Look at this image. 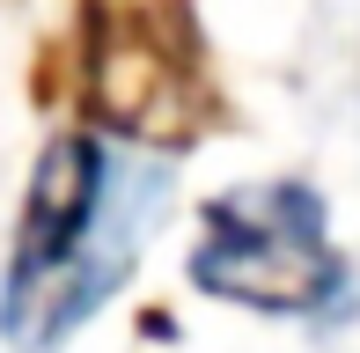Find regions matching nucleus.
Segmentation results:
<instances>
[{
	"label": "nucleus",
	"instance_id": "1",
	"mask_svg": "<svg viewBox=\"0 0 360 353\" xmlns=\"http://www.w3.org/2000/svg\"><path fill=\"white\" fill-rule=\"evenodd\" d=\"M176 191V162L140 140L67 125L44 140L15 214L0 272V339L15 353H59L133 280L147 236Z\"/></svg>",
	"mask_w": 360,
	"mask_h": 353
},
{
	"label": "nucleus",
	"instance_id": "2",
	"mask_svg": "<svg viewBox=\"0 0 360 353\" xmlns=\"http://www.w3.org/2000/svg\"><path fill=\"white\" fill-rule=\"evenodd\" d=\"M184 280L206 302L287 324H323L353 302V258L331 236V206L309 176H250L199 206Z\"/></svg>",
	"mask_w": 360,
	"mask_h": 353
}]
</instances>
